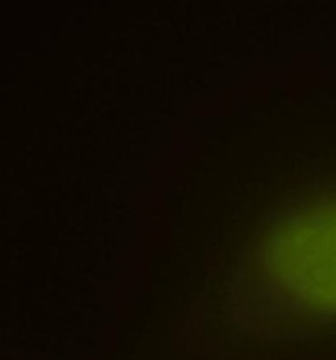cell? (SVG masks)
Wrapping results in <instances>:
<instances>
[{
  "instance_id": "6da1fadb",
  "label": "cell",
  "mask_w": 336,
  "mask_h": 360,
  "mask_svg": "<svg viewBox=\"0 0 336 360\" xmlns=\"http://www.w3.org/2000/svg\"><path fill=\"white\" fill-rule=\"evenodd\" d=\"M285 251L296 311L311 322H336V191L302 212Z\"/></svg>"
}]
</instances>
